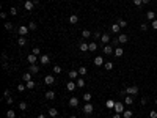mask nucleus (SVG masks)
Masks as SVG:
<instances>
[{
    "instance_id": "1",
    "label": "nucleus",
    "mask_w": 157,
    "mask_h": 118,
    "mask_svg": "<svg viewBox=\"0 0 157 118\" xmlns=\"http://www.w3.org/2000/svg\"><path fill=\"white\" fill-rule=\"evenodd\" d=\"M93 110H94L93 104H91V102H85L83 109H82V112H83V113H85V115H91V113H93Z\"/></svg>"
},
{
    "instance_id": "2",
    "label": "nucleus",
    "mask_w": 157,
    "mask_h": 118,
    "mask_svg": "<svg viewBox=\"0 0 157 118\" xmlns=\"http://www.w3.org/2000/svg\"><path fill=\"white\" fill-rule=\"evenodd\" d=\"M113 110H115V113H121V115H123V112L126 110V109H124V104H123V102H119V101H116L115 109H113Z\"/></svg>"
},
{
    "instance_id": "3",
    "label": "nucleus",
    "mask_w": 157,
    "mask_h": 118,
    "mask_svg": "<svg viewBox=\"0 0 157 118\" xmlns=\"http://www.w3.org/2000/svg\"><path fill=\"white\" fill-rule=\"evenodd\" d=\"M126 91H127V94H132V96H135V94H138V87H137V85L126 87Z\"/></svg>"
},
{
    "instance_id": "4",
    "label": "nucleus",
    "mask_w": 157,
    "mask_h": 118,
    "mask_svg": "<svg viewBox=\"0 0 157 118\" xmlns=\"http://www.w3.org/2000/svg\"><path fill=\"white\" fill-rule=\"evenodd\" d=\"M102 52H104L105 55H110L112 52H115V49H113V46H112V44H105V46L102 47Z\"/></svg>"
},
{
    "instance_id": "5",
    "label": "nucleus",
    "mask_w": 157,
    "mask_h": 118,
    "mask_svg": "<svg viewBox=\"0 0 157 118\" xmlns=\"http://www.w3.org/2000/svg\"><path fill=\"white\" fill-rule=\"evenodd\" d=\"M39 63H41L43 66H47V65L50 63V57L49 55H41L39 57Z\"/></svg>"
},
{
    "instance_id": "6",
    "label": "nucleus",
    "mask_w": 157,
    "mask_h": 118,
    "mask_svg": "<svg viewBox=\"0 0 157 118\" xmlns=\"http://www.w3.org/2000/svg\"><path fill=\"white\" fill-rule=\"evenodd\" d=\"M27 62L30 63V65H36V62H39V58H38V55H35V54H30L27 57Z\"/></svg>"
},
{
    "instance_id": "7",
    "label": "nucleus",
    "mask_w": 157,
    "mask_h": 118,
    "mask_svg": "<svg viewBox=\"0 0 157 118\" xmlns=\"http://www.w3.org/2000/svg\"><path fill=\"white\" fill-rule=\"evenodd\" d=\"M68 76H69V79H71V80H77V79L80 77V76H79V71H75V69H71V71L68 73Z\"/></svg>"
},
{
    "instance_id": "8",
    "label": "nucleus",
    "mask_w": 157,
    "mask_h": 118,
    "mask_svg": "<svg viewBox=\"0 0 157 118\" xmlns=\"http://www.w3.org/2000/svg\"><path fill=\"white\" fill-rule=\"evenodd\" d=\"M54 82H55V77H54L52 74H47V76L44 77V84H46V85H52Z\"/></svg>"
},
{
    "instance_id": "9",
    "label": "nucleus",
    "mask_w": 157,
    "mask_h": 118,
    "mask_svg": "<svg viewBox=\"0 0 157 118\" xmlns=\"http://www.w3.org/2000/svg\"><path fill=\"white\" fill-rule=\"evenodd\" d=\"M75 88H77L75 80H71V82H68V84H66V90H68V91H74Z\"/></svg>"
},
{
    "instance_id": "10",
    "label": "nucleus",
    "mask_w": 157,
    "mask_h": 118,
    "mask_svg": "<svg viewBox=\"0 0 157 118\" xmlns=\"http://www.w3.org/2000/svg\"><path fill=\"white\" fill-rule=\"evenodd\" d=\"M35 8V3H33V0H27V2L24 3V10H27V11H32Z\"/></svg>"
},
{
    "instance_id": "11",
    "label": "nucleus",
    "mask_w": 157,
    "mask_h": 118,
    "mask_svg": "<svg viewBox=\"0 0 157 118\" xmlns=\"http://www.w3.org/2000/svg\"><path fill=\"white\" fill-rule=\"evenodd\" d=\"M93 63H94L96 66H102V65L105 63V62H104V58H102V57H99V55H97L96 58H93Z\"/></svg>"
},
{
    "instance_id": "12",
    "label": "nucleus",
    "mask_w": 157,
    "mask_h": 118,
    "mask_svg": "<svg viewBox=\"0 0 157 118\" xmlns=\"http://www.w3.org/2000/svg\"><path fill=\"white\" fill-rule=\"evenodd\" d=\"M28 32H30L28 25H21V27H19V35H22V36H24V35H27Z\"/></svg>"
},
{
    "instance_id": "13",
    "label": "nucleus",
    "mask_w": 157,
    "mask_h": 118,
    "mask_svg": "<svg viewBox=\"0 0 157 118\" xmlns=\"http://www.w3.org/2000/svg\"><path fill=\"white\" fill-rule=\"evenodd\" d=\"M124 104H126V105H132V104H133V96H132V94H126Z\"/></svg>"
},
{
    "instance_id": "14",
    "label": "nucleus",
    "mask_w": 157,
    "mask_h": 118,
    "mask_svg": "<svg viewBox=\"0 0 157 118\" xmlns=\"http://www.w3.org/2000/svg\"><path fill=\"white\" fill-rule=\"evenodd\" d=\"M118 39H119L121 44H126L127 41H129V36H127V35H124V33H121V35H118Z\"/></svg>"
},
{
    "instance_id": "15",
    "label": "nucleus",
    "mask_w": 157,
    "mask_h": 118,
    "mask_svg": "<svg viewBox=\"0 0 157 118\" xmlns=\"http://www.w3.org/2000/svg\"><path fill=\"white\" fill-rule=\"evenodd\" d=\"M32 74H38L39 73V65H30V68H28Z\"/></svg>"
},
{
    "instance_id": "16",
    "label": "nucleus",
    "mask_w": 157,
    "mask_h": 118,
    "mask_svg": "<svg viewBox=\"0 0 157 118\" xmlns=\"http://www.w3.org/2000/svg\"><path fill=\"white\" fill-rule=\"evenodd\" d=\"M110 39H112V38H110V35H108V33H102L101 41H102L104 44H108V43H110Z\"/></svg>"
},
{
    "instance_id": "17",
    "label": "nucleus",
    "mask_w": 157,
    "mask_h": 118,
    "mask_svg": "<svg viewBox=\"0 0 157 118\" xmlns=\"http://www.w3.org/2000/svg\"><path fill=\"white\" fill-rule=\"evenodd\" d=\"M69 105H71V107H77L79 105V98H69Z\"/></svg>"
},
{
    "instance_id": "18",
    "label": "nucleus",
    "mask_w": 157,
    "mask_h": 118,
    "mask_svg": "<svg viewBox=\"0 0 157 118\" xmlns=\"http://www.w3.org/2000/svg\"><path fill=\"white\" fill-rule=\"evenodd\" d=\"M113 54H115L116 57H123L124 49H123V47H115V52H113Z\"/></svg>"
},
{
    "instance_id": "19",
    "label": "nucleus",
    "mask_w": 157,
    "mask_h": 118,
    "mask_svg": "<svg viewBox=\"0 0 157 118\" xmlns=\"http://www.w3.org/2000/svg\"><path fill=\"white\" fill-rule=\"evenodd\" d=\"M79 49L82 50V52H86V50L90 49V44H88V43H80V44H79Z\"/></svg>"
},
{
    "instance_id": "20",
    "label": "nucleus",
    "mask_w": 157,
    "mask_h": 118,
    "mask_svg": "<svg viewBox=\"0 0 157 118\" xmlns=\"http://www.w3.org/2000/svg\"><path fill=\"white\" fill-rule=\"evenodd\" d=\"M115 104H116V101H113V99H108V101L105 102L107 109H110V110H113V109H115Z\"/></svg>"
},
{
    "instance_id": "21",
    "label": "nucleus",
    "mask_w": 157,
    "mask_h": 118,
    "mask_svg": "<svg viewBox=\"0 0 157 118\" xmlns=\"http://www.w3.org/2000/svg\"><path fill=\"white\" fill-rule=\"evenodd\" d=\"M22 80H24V82L32 80V73H30V71H28V73H24V74H22Z\"/></svg>"
},
{
    "instance_id": "22",
    "label": "nucleus",
    "mask_w": 157,
    "mask_h": 118,
    "mask_svg": "<svg viewBox=\"0 0 157 118\" xmlns=\"http://www.w3.org/2000/svg\"><path fill=\"white\" fill-rule=\"evenodd\" d=\"M146 19L152 22L155 19V13H154V11H148V13H146Z\"/></svg>"
},
{
    "instance_id": "23",
    "label": "nucleus",
    "mask_w": 157,
    "mask_h": 118,
    "mask_svg": "<svg viewBox=\"0 0 157 118\" xmlns=\"http://www.w3.org/2000/svg\"><path fill=\"white\" fill-rule=\"evenodd\" d=\"M46 98H47L49 101H52V99H55V91H52V90L46 91Z\"/></svg>"
},
{
    "instance_id": "24",
    "label": "nucleus",
    "mask_w": 157,
    "mask_h": 118,
    "mask_svg": "<svg viewBox=\"0 0 157 118\" xmlns=\"http://www.w3.org/2000/svg\"><path fill=\"white\" fill-rule=\"evenodd\" d=\"M75 84H77V88H82V87H85V79L83 77H79L77 80H75Z\"/></svg>"
},
{
    "instance_id": "25",
    "label": "nucleus",
    "mask_w": 157,
    "mask_h": 118,
    "mask_svg": "<svg viewBox=\"0 0 157 118\" xmlns=\"http://www.w3.org/2000/svg\"><path fill=\"white\" fill-rule=\"evenodd\" d=\"M77 71H79V76H80V77H83V76H86V73H88V71H86V68H85V66H80V68H79Z\"/></svg>"
},
{
    "instance_id": "26",
    "label": "nucleus",
    "mask_w": 157,
    "mask_h": 118,
    "mask_svg": "<svg viewBox=\"0 0 157 118\" xmlns=\"http://www.w3.org/2000/svg\"><path fill=\"white\" fill-rule=\"evenodd\" d=\"M69 22H71V24H77L79 22V16L77 14H71V16H69Z\"/></svg>"
},
{
    "instance_id": "27",
    "label": "nucleus",
    "mask_w": 157,
    "mask_h": 118,
    "mask_svg": "<svg viewBox=\"0 0 157 118\" xmlns=\"http://www.w3.org/2000/svg\"><path fill=\"white\" fill-rule=\"evenodd\" d=\"M113 66H115L113 62H105V63H104V68H105L107 71H112V69H113Z\"/></svg>"
},
{
    "instance_id": "28",
    "label": "nucleus",
    "mask_w": 157,
    "mask_h": 118,
    "mask_svg": "<svg viewBox=\"0 0 157 118\" xmlns=\"http://www.w3.org/2000/svg\"><path fill=\"white\" fill-rule=\"evenodd\" d=\"M133 116V112L132 110H124L123 112V118H132Z\"/></svg>"
},
{
    "instance_id": "29",
    "label": "nucleus",
    "mask_w": 157,
    "mask_h": 118,
    "mask_svg": "<svg viewBox=\"0 0 157 118\" xmlns=\"http://www.w3.org/2000/svg\"><path fill=\"white\" fill-rule=\"evenodd\" d=\"M90 52H96L97 50V44L94 43V41H91V43H90V49H88Z\"/></svg>"
},
{
    "instance_id": "30",
    "label": "nucleus",
    "mask_w": 157,
    "mask_h": 118,
    "mask_svg": "<svg viewBox=\"0 0 157 118\" xmlns=\"http://www.w3.org/2000/svg\"><path fill=\"white\" fill-rule=\"evenodd\" d=\"M25 85H27V88H28V90H33V88L36 87V84H35L33 80H28V82H25Z\"/></svg>"
},
{
    "instance_id": "31",
    "label": "nucleus",
    "mask_w": 157,
    "mask_h": 118,
    "mask_svg": "<svg viewBox=\"0 0 157 118\" xmlns=\"http://www.w3.org/2000/svg\"><path fill=\"white\" fill-rule=\"evenodd\" d=\"M82 98H83V101H85V102H90V101H91V99H93V96H91V93H85V94H83V96H82Z\"/></svg>"
},
{
    "instance_id": "32",
    "label": "nucleus",
    "mask_w": 157,
    "mask_h": 118,
    "mask_svg": "<svg viewBox=\"0 0 157 118\" xmlns=\"http://www.w3.org/2000/svg\"><path fill=\"white\" fill-rule=\"evenodd\" d=\"M47 112H49V115H50L52 118H54V116H57V115H58V110H57V109H54V107H52V109H49Z\"/></svg>"
},
{
    "instance_id": "33",
    "label": "nucleus",
    "mask_w": 157,
    "mask_h": 118,
    "mask_svg": "<svg viewBox=\"0 0 157 118\" xmlns=\"http://www.w3.org/2000/svg\"><path fill=\"white\" fill-rule=\"evenodd\" d=\"M7 118H16V112L14 110H7Z\"/></svg>"
},
{
    "instance_id": "34",
    "label": "nucleus",
    "mask_w": 157,
    "mask_h": 118,
    "mask_svg": "<svg viewBox=\"0 0 157 118\" xmlns=\"http://www.w3.org/2000/svg\"><path fill=\"white\" fill-rule=\"evenodd\" d=\"M119 30H121V27L118 25V24H113V25H112V32L113 33H119Z\"/></svg>"
},
{
    "instance_id": "35",
    "label": "nucleus",
    "mask_w": 157,
    "mask_h": 118,
    "mask_svg": "<svg viewBox=\"0 0 157 118\" xmlns=\"http://www.w3.org/2000/svg\"><path fill=\"white\" fill-rule=\"evenodd\" d=\"M82 36H83L85 39H88V38L91 36V32H90V30H83V32H82Z\"/></svg>"
},
{
    "instance_id": "36",
    "label": "nucleus",
    "mask_w": 157,
    "mask_h": 118,
    "mask_svg": "<svg viewBox=\"0 0 157 118\" xmlns=\"http://www.w3.org/2000/svg\"><path fill=\"white\" fill-rule=\"evenodd\" d=\"M32 54H35V55H41V47H33Z\"/></svg>"
},
{
    "instance_id": "37",
    "label": "nucleus",
    "mask_w": 157,
    "mask_h": 118,
    "mask_svg": "<svg viewBox=\"0 0 157 118\" xmlns=\"http://www.w3.org/2000/svg\"><path fill=\"white\" fill-rule=\"evenodd\" d=\"M17 43H19V46H25V44H27V39H25L24 36H21L19 39H17Z\"/></svg>"
},
{
    "instance_id": "38",
    "label": "nucleus",
    "mask_w": 157,
    "mask_h": 118,
    "mask_svg": "<svg viewBox=\"0 0 157 118\" xmlns=\"http://www.w3.org/2000/svg\"><path fill=\"white\" fill-rule=\"evenodd\" d=\"M118 25H119V27H121V28H124V27H126V25H127V22H126V21H124V19H118Z\"/></svg>"
},
{
    "instance_id": "39",
    "label": "nucleus",
    "mask_w": 157,
    "mask_h": 118,
    "mask_svg": "<svg viewBox=\"0 0 157 118\" xmlns=\"http://www.w3.org/2000/svg\"><path fill=\"white\" fill-rule=\"evenodd\" d=\"M54 73H55V74H60V73H61V66L55 65V66H54Z\"/></svg>"
},
{
    "instance_id": "40",
    "label": "nucleus",
    "mask_w": 157,
    "mask_h": 118,
    "mask_svg": "<svg viewBox=\"0 0 157 118\" xmlns=\"http://www.w3.org/2000/svg\"><path fill=\"white\" fill-rule=\"evenodd\" d=\"M36 22H30V24H28V28H30V30H36Z\"/></svg>"
},
{
    "instance_id": "41",
    "label": "nucleus",
    "mask_w": 157,
    "mask_h": 118,
    "mask_svg": "<svg viewBox=\"0 0 157 118\" xmlns=\"http://www.w3.org/2000/svg\"><path fill=\"white\" fill-rule=\"evenodd\" d=\"M5 28H7V30H13V24L11 22H5Z\"/></svg>"
},
{
    "instance_id": "42",
    "label": "nucleus",
    "mask_w": 157,
    "mask_h": 118,
    "mask_svg": "<svg viewBox=\"0 0 157 118\" xmlns=\"http://www.w3.org/2000/svg\"><path fill=\"white\" fill-rule=\"evenodd\" d=\"M19 109H21V110H27V102L22 101V102L19 104Z\"/></svg>"
},
{
    "instance_id": "43",
    "label": "nucleus",
    "mask_w": 157,
    "mask_h": 118,
    "mask_svg": "<svg viewBox=\"0 0 157 118\" xmlns=\"http://www.w3.org/2000/svg\"><path fill=\"white\" fill-rule=\"evenodd\" d=\"M118 44H119V39H118V38H113V39H112V46H113V47H116Z\"/></svg>"
},
{
    "instance_id": "44",
    "label": "nucleus",
    "mask_w": 157,
    "mask_h": 118,
    "mask_svg": "<svg viewBox=\"0 0 157 118\" xmlns=\"http://www.w3.org/2000/svg\"><path fill=\"white\" fill-rule=\"evenodd\" d=\"M149 118H157V110H151L149 112Z\"/></svg>"
},
{
    "instance_id": "45",
    "label": "nucleus",
    "mask_w": 157,
    "mask_h": 118,
    "mask_svg": "<svg viewBox=\"0 0 157 118\" xmlns=\"http://www.w3.org/2000/svg\"><path fill=\"white\" fill-rule=\"evenodd\" d=\"M27 88V85H24V84H21V85H17V91H24Z\"/></svg>"
},
{
    "instance_id": "46",
    "label": "nucleus",
    "mask_w": 157,
    "mask_h": 118,
    "mask_svg": "<svg viewBox=\"0 0 157 118\" xmlns=\"http://www.w3.org/2000/svg\"><path fill=\"white\" fill-rule=\"evenodd\" d=\"M132 2H133V5H135V7H141V5H143L141 0H132Z\"/></svg>"
},
{
    "instance_id": "47",
    "label": "nucleus",
    "mask_w": 157,
    "mask_h": 118,
    "mask_svg": "<svg viewBox=\"0 0 157 118\" xmlns=\"http://www.w3.org/2000/svg\"><path fill=\"white\" fill-rule=\"evenodd\" d=\"M10 14L16 16V14H17V8H14V7H13V8H10Z\"/></svg>"
},
{
    "instance_id": "48",
    "label": "nucleus",
    "mask_w": 157,
    "mask_h": 118,
    "mask_svg": "<svg viewBox=\"0 0 157 118\" xmlns=\"http://www.w3.org/2000/svg\"><path fill=\"white\" fill-rule=\"evenodd\" d=\"M140 30L146 32V30H148V25H146V24H141V25H140Z\"/></svg>"
},
{
    "instance_id": "49",
    "label": "nucleus",
    "mask_w": 157,
    "mask_h": 118,
    "mask_svg": "<svg viewBox=\"0 0 157 118\" xmlns=\"http://www.w3.org/2000/svg\"><path fill=\"white\" fill-rule=\"evenodd\" d=\"M0 17H2V19H7V13H5V11H2V13H0Z\"/></svg>"
},
{
    "instance_id": "50",
    "label": "nucleus",
    "mask_w": 157,
    "mask_h": 118,
    "mask_svg": "<svg viewBox=\"0 0 157 118\" xmlns=\"http://www.w3.org/2000/svg\"><path fill=\"white\" fill-rule=\"evenodd\" d=\"M152 28H155V30H157V19L152 21Z\"/></svg>"
},
{
    "instance_id": "51",
    "label": "nucleus",
    "mask_w": 157,
    "mask_h": 118,
    "mask_svg": "<svg viewBox=\"0 0 157 118\" xmlns=\"http://www.w3.org/2000/svg\"><path fill=\"white\" fill-rule=\"evenodd\" d=\"M7 102H8V104H13V98L8 96V98H7Z\"/></svg>"
},
{
    "instance_id": "52",
    "label": "nucleus",
    "mask_w": 157,
    "mask_h": 118,
    "mask_svg": "<svg viewBox=\"0 0 157 118\" xmlns=\"http://www.w3.org/2000/svg\"><path fill=\"white\" fill-rule=\"evenodd\" d=\"M3 94H5V98H8V96H11V94H10V90H5V93H3Z\"/></svg>"
},
{
    "instance_id": "53",
    "label": "nucleus",
    "mask_w": 157,
    "mask_h": 118,
    "mask_svg": "<svg viewBox=\"0 0 157 118\" xmlns=\"http://www.w3.org/2000/svg\"><path fill=\"white\" fill-rule=\"evenodd\" d=\"M146 102H148V99H146V98H141V104L146 105Z\"/></svg>"
},
{
    "instance_id": "54",
    "label": "nucleus",
    "mask_w": 157,
    "mask_h": 118,
    "mask_svg": "<svg viewBox=\"0 0 157 118\" xmlns=\"http://www.w3.org/2000/svg\"><path fill=\"white\" fill-rule=\"evenodd\" d=\"M112 118H121V113H115V115H113Z\"/></svg>"
},
{
    "instance_id": "55",
    "label": "nucleus",
    "mask_w": 157,
    "mask_h": 118,
    "mask_svg": "<svg viewBox=\"0 0 157 118\" xmlns=\"http://www.w3.org/2000/svg\"><path fill=\"white\" fill-rule=\"evenodd\" d=\"M141 2H143V5H148V3L151 2V0H141Z\"/></svg>"
},
{
    "instance_id": "56",
    "label": "nucleus",
    "mask_w": 157,
    "mask_h": 118,
    "mask_svg": "<svg viewBox=\"0 0 157 118\" xmlns=\"http://www.w3.org/2000/svg\"><path fill=\"white\" fill-rule=\"evenodd\" d=\"M38 118H46V116H44L43 113H39V115H38Z\"/></svg>"
},
{
    "instance_id": "57",
    "label": "nucleus",
    "mask_w": 157,
    "mask_h": 118,
    "mask_svg": "<svg viewBox=\"0 0 157 118\" xmlns=\"http://www.w3.org/2000/svg\"><path fill=\"white\" fill-rule=\"evenodd\" d=\"M69 118H77V116H75V115H71V116H69Z\"/></svg>"
},
{
    "instance_id": "58",
    "label": "nucleus",
    "mask_w": 157,
    "mask_h": 118,
    "mask_svg": "<svg viewBox=\"0 0 157 118\" xmlns=\"http://www.w3.org/2000/svg\"><path fill=\"white\" fill-rule=\"evenodd\" d=\"M155 105H157V98H155Z\"/></svg>"
},
{
    "instance_id": "59",
    "label": "nucleus",
    "mask_w": 157,
    "mask_h": 118,
    "mask_svg": "<svg viewBox=\"0 0 157 118\" xmlns=\"http://www.w3.org/2000/svg\"><path fill=\"white\" fill-rule=\"evenodd\" d=\"M19 2H22V0H19Z\"/></svg>"
}]
</instances>
